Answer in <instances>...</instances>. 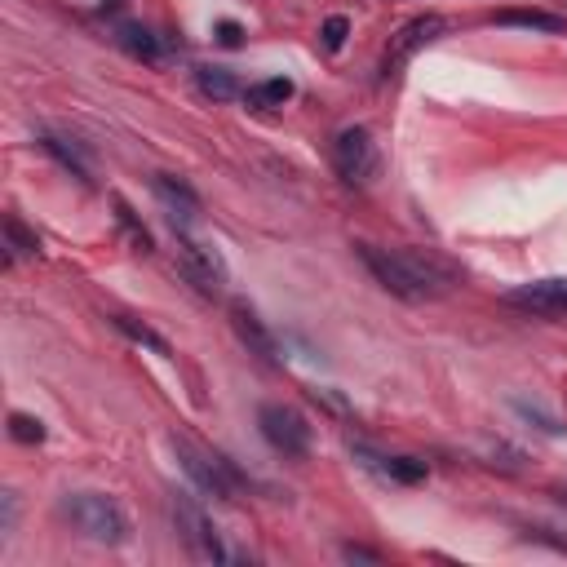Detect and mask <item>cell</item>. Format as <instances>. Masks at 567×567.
<instances>
[{"label":"cell","mask_w":567,"mask_h":567,"mask_svg":"<svg viewBox=\"0 0 567 567\" xmlns=\"http://www.w3.org/2000/svg\"><path fill=\"white\" fill-rule=\"evenodd\" d=\"M173 452H178L182 470L195 479V488L204 492V497H222V501H235L244 488V479L235 474V466L226 457H218V452H200L195 443L187 439H173Z\"/></svg>","instance_id":"cell-3"},{"label":"cell","mask_w":567,"mask_h":567,"mask_svg":"<svg viewBox=\"0 0 567 567\" xmlns=\"http://www.w3.org/2000/svg\"><path fill=\"white\" fill-rule=\"evenodd\" d=\"M231 324H235V333H240V342L249 346V355L257 359H266V364H280V342H275V333L262 324V315L253 311V306H244V302H235L231 306Z\"/></svg>","instance_id":"cell-10"},{"label":"cell","mask_w":567,"mask_h":567,"mask_svg":"<svg viewBox=\"0 0 567 567\" xmlns=\"http://www.w3.org/2000/svg\"><path fill=\"white\" fill-rule=\"evenodd\" d=\"M505 302L519 306V311L545 315V319H563L567 315V280H536L523 284L514 293H505Z\"/></svg>","instance_id":"cell-8"},{"label":"cell","mask_w":567,"mask_h":567,"mask_svg":"<svg viewBox=\"0 0 567 567\" xmlns=\"http://www.w3.org/2000/svg\"><path fill=\"white\" fill-rule=\"evenodd\" d=\"M355 457L390 483H421L426 479V461H417V457H381V452H368V448H355Z\"/></svg>","instance_id":"cell-12"},{"label":"cell","mask_w":567,"mask_h":567,"mask_svg":"<svg viewBox=\"0 0 567 567\" xmlns=\"http://www.w3.org/2000/svg\"><path fill=\"white\" fill-rule=\"evenodd\" d=\"M40 147H45L49 156L63 164V169H71V178L89 182V164H85V156H80L76 147H67V142H63V138H54V133H45V138H40Z\"/></svg>","instance_id":"cell-16"},{"label":"cell","mask_w":567,"mask_h":567,"mask_svg":"<svg viewBox=\"0 0 567 567\" xmlns=\"http://www.w3.org/2000/svg\"><path fill=\"white\" fill-rule=\"evenodd\" d=\"M359 262L373 271V280L386 293L404 297V302H435V297L457 288V271L443 257L421 253V249H377V244H355Z\"/></svg>","instance_id":"cell-1"},{"label":"cell","mask_w":567,"mask_h":567,"mask_svg":"<svg viewBox=\"0 0 567 567\" xmlns=\"http://www.w3.org/2000/svg\"><path fill=\"white\" fill-rule=\"evenodd\" d=\"M173 523H178V532H182V541L195 550V559H204V563H231L235 554L222 545V536L218 528L209 523V514L200 510V501L191 497V492H173Z\"/></svg>","instance_id":"cell-4"},{"label":"cell","mask_w":567,"mask_h":567,"mask_svg":"<svg viewBox=\"0 0 567 567\" xmlns=\"http://www.w3.org/2000/svg\"><path fill=\"white\" fill-rule=\"evenodd\" d=\"M120 45H125L133 58H147V63H156V58L164 54L156 32H147V27H138V23H125V27H120Z\"/></svg>","instance_id":"cell-15"},{"label":"cell","mask_w":567,"mask_h":567,"mask_svg":"<svg viewBox=\"0 0 567 567\" xmlns=\"http://www.w3.org/2000/svg\"><path fill=\"white\" fill-rule=\"evenodd\" d=\"M497 23H501V27H528V32H550V36L567 32L563 18L541 14V9H505V14H497Z\"/></svg>","instance_id":"cell-13"},{"label":"cell","mask_w":567,"mask_h":567,"mask_svg":"<svg viewBox=\"0 0 567 567\" xmlns=\"http://www.w3.org/2000/svg\"><path fill=\"white\" fill-rule=\"evenodd\" d=\"M257 426H262V439L284 457H306L311 452V426H306V417L297 408L262 404L257 408Z\"/></svg>","instance_id":"cell-6"},{"label":"cell","mask_w":567,"mask_h":567,"mask_svg":"<svg viewBox=\"0 0 567 567\" xmlns=\"http://www.w3.org/2000/svg\"><path fill=\"white\" fill-rule=\"evenodd\" d=\"M443 27H448V23H443L439 14L412 18V23L404 27V32L395 36V45H390V54H386V67H381V71H386V76H395V71L404 67L408 58H412V54H417V49H426L430 40H439V32H443Z\"/></svg>","instance_id":"cell-9"},{"label":"cell","mask_w":567,"mask_h":567,"mask_svg":"<svg viewBox=\"0 0 567 567\" xmlns=\"http://www.w3.org/2000/svg\"><path fill=\"white\" fill-rule=\"evenodd\" d=\"M9 435L18 443H40L45 439V426H40L36 417H27V412H14V417H9Z\"/></svg>","instance_id":"cell-20"},{"label":"cell","mask_w":567,"mask_h":567,"mask_svg":"<svg viewBox=\"0 0 567 567\" xmlns=\"http://www.w3.org/2000/svg\"><path fill=\"white\" fill-rule=\"evenodd\" d=\"M346 559H364V563H377L373 550H359V545H346Z\"/></svg>","instance_id":"cell-25"},{"label":"cell","mask_w":567,"mask_h":567,"mask_svg":"<svg viewBox=\"0 0 567 567\" xmlns=\"http://www.w3.org/2000/svg\"><path fill=\"white\" fill-rule=\"evenodd\" d=\"M116 328H120V333H129L133 342H142V346L160 350V355H169V342H164V337H156V333H151L147 324H133V319H116Z\"/></svg>","instance_id":"cell-22"},{"label":"cell","mask_w":567,"mask_h":567,"mask_svg":"<svg viewBox=\"0 0 567 567\" xmlns=\"http://www.w3.org/2000/svg\"><path fill=\"white\" fill-rule=\"evenodd\" d=\"M151 187H156L164 213H169V222H173V231H191L195 213H200V200H195V191L187 187V182L169 178V173H156V182H151Z\"/></svg>","instance_id":"cell-11"},{"label":"cell","mask_w":567,"mask_h":567,"mask_svg":"<svg viewBox=\"0 0 567 567\" xmlns=\"http://www.w3.org/2000/svg\"><path fill=\"white\" fill-rule=\"evenodd\" d=\"M244 98L253 102V107H284L288 98H293V80L275 76V80H262V85L244 89Z\"/></svg>","instance_id":"cell-17"},{"label":"cell","mask_w":567,"mask_h":567,"mask_svg":"<svg viewBox=\"0 0 567 567\" xmlns=\"http://www.w3.org/2000/svg\"><path fill=\"white\" fill-rule=\"evenodd\" d=\"M5 240H9V262H14V257H32V253H40V240H36L32 231H27L23 222L14 218V213L5 218Z\"/></svg>","instance_id":"cell-18"},{"label":"cell","mask_w":567,"mask_h":567,"mask_svg":"<svg viewBox=\"0 0 567 567\" xmlns=\"http://www.w3.org/2000/svg\"><path fill=\"white\" fill-rule=\"evenodd\" d=\"M333 164H337V173L350 182V187H368V182L377 178V142H373V133L368 129H342L337 133V142H333Z\"/></svg>","instance_id":"cell-7"},{"label":"cell","mask_w":567,"mask_h":567,"mask_svg":"<svg viewBox=\"0 0 567 567\" xmlns=\"http://www.w3.org/2000/svg\"><path fill=\"white\" fill-rule=\"evenodd\" d=\"M116 218H120V226H125V231L133 235V244H138V249L147 253V249H151V231H147V226H142L138 218H133V209H129L125 200H116Z\"/></svg>","instance_id":"cell-21"},{"label":"cell","mask_w":567,"mask_h":567,"mask_svg":"<svg viewBox=\"0 0 567 567\" xmlns=\"http://www.w3.org/2000/svg\"><path fill=\"white\" fill-rule=\"evenodd\" d=\"M63 514L76 523V532H85L98 545H120L129 536L125 510L102 492H71V497H63Z\"/></svg>","instance_id":"cell-2"},{"label":"cell","mask_w":567,"mask_h":567,"mask_svg":"<svg viewBox=\"0 0 567 567\" xmlns=\"http://www.w3.org/2000/svg\"><path fill=\"white\" fill-rule=\"evenodd\" d=\"M244 40V32H240V23H218V45H226V49H235Z\"/></svg>","instance_id":"cell-24"},{"label":"cell","mask_w":567,"mask_h":567,"mask_svg":"<svg viewBox=\"0 0 567 567\" xmlns=\"http://www.w3.org/2000/svg\"><path fill=\"white\" fill-rule=\"evenodd\" d=\"M178 275L204 297H218L226 288V262L218 257V249L191 240L187 231H178Z\"/></svg>","instance_id":"cell-5"},{"label":"cell","mask_w":567,"mask_h":567,"mask_svg":"<svg viewBox=\"0 0 567 567\" xmlns=\"http://www.w3.org/2000/svg\"><path fill=\"white\" fill-rule=\"evenodd\" d=\"M510 408L519 412L523 421H532L536 430H545V435H554V439H563V435H567V426H563L559 417H550V412H545V408H536V404H528V399H514Z\"/></svg>","instance_id":"cell-19"},{"label":"cell","mask_w":567,"mask_h":567,"mask_svg":"<svg viewBox=\"0 0 567 567\" xmlns=\"http://www.w3.org/2000/svg\"><path fill=\"white\" fill-rule=\"evenodd\" d=\"M195 80H200V94H209L213 102L240 98V80H235L231 71H222V67H200L195 71Z\"/></svg>","instance_id":"cell-14"},{"label":"cell","mask_w":567,"mask_h":567,"mask_svg":"<svg viewBox=\"0 0 567 567\" xmlns=\"http://www.w3.org/2000/svg\"><path fill=\"white\" fill-rule=\"evenodd\" d=\"M346 32H350V23H346L342 14H333V18H328V23H324V32H319V40H324V49H328V54H337V49L346 45Z\"/></svg>","instance_id":"cell-23"}]
</instances>
